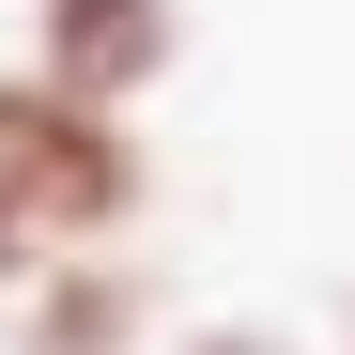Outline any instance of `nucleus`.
<instances>
[{"label":"nucleus","mask_w":355,"mask_h":355,"mask_svg":"<svg viewBox=\"0 0 355 355\" xmlns=\"http://www.w3.org/2000/svg\"><path fill=\"white\" fill-rule=\"evenodd\" d=\"M170 355H293L278 324H248V309H232V324H186V340H170Z\"/></svg>","instance_id":"obj_4"},{"label":"nucleus","mask_w":355,"mask_h":355,"mask_svg":"<svg viewBox=\"0 0 355 355\" xmlns=\"http://www.w3.org/2000/svg\"><path fill=\"white\" fill-rule=\"evenodd\" d=\"M0 201L31 216V248H124L155 216V139L139 108H108L46 62H0Z\"/></svg>","instance_id":"obj_1"},{"label":"nucleus","mask_w":355,"mask_h":355,"mask_svg":"<svg viewBox=\"0 0 355 355\" xmlns=\"http://www.w3.org/2000/svg\"><path fill=\"white\" fill-rule=\"evenodd\" d=\"M31 278H46V248H31V216H16V201H0V309H16V293H31Z\"/></svg>","instance_id":"obj_5"},{"label":"nucleus","mask_w":355,"mask_h":355,"mask_svg":"<svg viewBox=\"0 0 355 355\" xmlns=\"http://www.w3.org/2000/svg\"><path fill=\"white\" fill-rule=\"evenodd\" d=\"M16 16H31L16 62L78 78V93H108V108H139L170 62H186V0H16Z\"/></svg>","instance_id":"obj_2"},{"label":"nucleus","mask_w":355,"mask_h":355,"mask_svg":"<svg viewBox=\"0 0 355 355\" xmlns=\"http://www.w3.org/2000/svg\"><path fill=\"white\" fill-rule=\"evenodd\" d=\"M340 355H355V293H340Z\"/></svg>","instance_id":"obj_6"},{"label":"nucleus","mask_w":355,"mask_h":355,"mask_svg":"<svg viewBox=\"0 0 355 355\" xmlns=\"http://www.w3.org/2000/svg\"><path fill=\"white\" fill-rule=\"evenodd\" d=\"M0 324H16V355H139L155 340V263H124V248H46V278Z\"/></svg>","instance_id":"obj_3"}]
</instances>
